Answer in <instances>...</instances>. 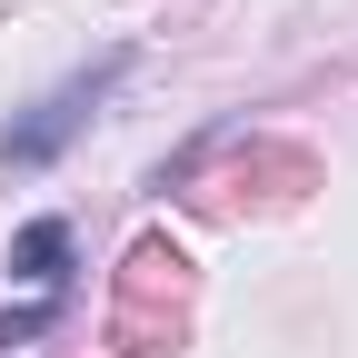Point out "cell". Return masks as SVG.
Segmentation results:
<instances>
[{
	"label": "cell",
	"instance_id": "obj_2",
	"mask_svg": "<svg viewBox=\"0 0 358 358\" xmlns=\"http://www.w3.org/2000/svg\"><path fill=\"white\" fill-rule=\"evenodd\" d=\"M10 279H30L40 299L70 289V219H30V229L10 239Z\"/></svg>",
	"mask_w": 358,
	"mask_h": 358
},
{
	"label": "cell",
	"instance_id": "obj_1",
	"mask_svg": "<svg viewBox=\"0 0 358 358\" xmlns=\"http://www.w3.org/2000/svg\"><path fill=\"white\" fill-rule=\"evenodd\" d=\"M120 80H129V50H100L90 70H70V80L50 90V100H30L10 129H0V159H10V169H50V159L80 140V129H90V110H100Z\"/></svg>",
	"mask_w": 358,
	"mask_h": 358
}]
</instances>
